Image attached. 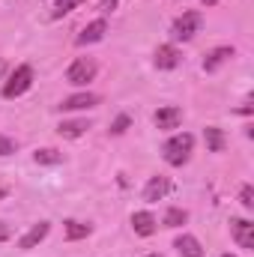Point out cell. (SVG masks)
Segmentation results:
<instances>
[{
    "instance_id": "2",
    "label": "cell",
    "mask_w": 254,
    "mask_h": 257,
    "mask_svg": "<svg viewBox=\"0 0 254 257\" xmlns=\"http://www.w3.org/2000/svg\"><path fill=\"white\" fill-rule=\"evenodd\" d=\"M30 84H33V69H30L27 63H21L15 72H12V78L3 84V96H6V99H15V96L27 93Z\"/></svg>"
},
{
    "instance_id": "12",
    "label": "cell",
    "mask_w": 254,
    "mask_h": 257,
    "mask_svg": "<svg viewBox=\"0 0 254 257\" xmlns=\"http://www.w3.org/2000/svg\"><path fill=\"white\" fill-rule=\"evenodd\" d=\"M168 192H171V183H168V177H153V180L147 183V189H144V200L156 203V200H162Z\"/></svg>"
},
{
    "instance_id": "23",
    "label": "cell",
    "mask_w": 254,
    "mask_h": 257,
    "mask_svg": "<svg viewBox=\"0 0 254 257\" xmlns=\"http://www.w3.org/2000/svg\"><path fill=\"white\" fill-rule=\"evenodd\" d=\"M15 153V141L12 138H0V156H9Z\"/></svg>"
},
{
    "instance_id": "20",
    "label": "cell",
    "mask_w": 254,
    "mask_h": 257,
    "mask_svg": "<svg viewBox=\"0 0 254 257\" xmlns=\"http://www.w3.org/2000/svg\"><path fill=\"white\" fill-rule=\"evenodd\" d=\"M39 165H57V162H63V156L57 153V150H36V156H33Z\"/></svg>"
},
{
    "instance_id": "10",
    "label": "cell",
    "mask_w": 254,
    "mask_h": 257,
    "mask_svg": "<svg viewBox=\"0 0 254 257\" xmlns=\"http://www.w3.org/2000/svg\"><path fill=\"white\" fill-rule=\"evenodd\" d=\"M180 60H183V54H180L174 45H159V48H156V66H159V69H177Z\"/></svg>"
},
{
    "instance_id": "27",
    "label": "cell",
    "mask_w": 254,
    "mask_h": 257,
    "mask_svg": "<svg viewBox=\"0 0 254 257\" xmlns=\"http://www.w3.org/2000/svg\"><path fill=\"white\" fill-rule=\"evenodd\" d=\"M0 197H6V189H0Z\"/></svg>"
},
{
    "instance_id": "26",
    "label": "cell",
    "mask_w": 254,
    "mask_h": 257,
    "mask_svg": "<svg viewBox=\"0 0 254 257\" xmlns=\"http://www.w3.org/2000/svg\"><path fill=\"white\" fill-rule=\"evenodd\" d=\"M215 3H218V0H203V6H215Z\"/></svg>"
},
{
    "instance_id": "4",
    "label": "cell",
    "mask_w": 254,
    "mask_h": 257,
    "mask_svg": "<svg viewBox=\"0 0 254 257\" xmlns=\"http://www.w3.org/2000/svg\"><path fill=\"white\" fill-rule=\"evenodd\" d=\"M200 12H183L177 21H174V27H171V33H174V39H183V42H189L194 39V33L200 30Z\"/></svg>"
},
{
    "instance_id": "28",
    "label": "cell",
    "mask_w": 254,
    "mask_h": 257,
    "mask_svg": "<svg viewBox=\"0 0 254 257\" xmlns=\"http://www.w3.org/2000/svg\"><path fill=\"white\" fill-rule=\"evenodd\" d=\"M147 257H162V254H147Z\"/></svg>"
},
{
    "instance_id": "16",
    "label": "cell",
    "mask_w": 254,
    "mask_h": 257,
    "mask_svg": "<svg viewBox=\"0 0 254 257\" xmlns=\"http://www.w3.org/2000/svg\"><path fill=\"white\" fill-rule=\"evenodd\" d=\"M87 128H90V123H87V120H69V123H60V128H57V132H60L63 138H81Z\"/></svg>"
},
{
    "instance_id": "25",
    "label": "cell",
    "mask_w": 254,
    "mask_h": 257,
    "mask_svg": "<svg viewBox=\"0 0 254 257\" xmlns=\"http://www.w3.org/2000/svg\"><path fill=\"white\" fill-rule=\"evenodd\" d=\"M6 236H9V227H6V224L0 221V239H6Z\"/></svg>"
},
{
    "instance_id": "18",
    "label": "cell",
    "mask_w": 254,
    "mask_h": 257,
    "mask_svg": "<svg viewBox=\"0 0 254 257\" xmlns=\"http://www.w3.org/2000/svg\"><path fill=\"white\" fill-rule=\"evenodd\" d=\"M186 221H189V212L180 209V206H171V209L165 212V227H183Z\"/></svg>"
},
{
    "instance_id": "8",
    "label": "cell",
    "mask_w": 254,
    "mask_h": 257,
    "mask_svg": "<svg viewBox=\"0 0 254 257\" xmlns=\"http://www.w3.org/2000/svg\"><path fill=\"white\" fill-rule=\"evenodd\" d=\"M105 33H108V24H105V18H96L93 24H87V27L78 33V39H75V42H78V45H93V42H99Z\"/></svg>"
},
{
    "instance_id": "21",
    "label": "cell",
    "mask_w": 254,
    "mask_h": 257,
    "mask_svg": "<svg viewBox=\"0 0 254 257\" xmlns=\"http://www.w3.org/2000/svg\"><path fill=\"white\" fill-rule=\"evenodd\" d=\"M239 203H242L245 209H251L254 206V189L251 186H242V192H239Z\"/></svg>"
},
{
    "instance_id": "14",
    "label": "cell",
    "mask_w": 254,
    "mask_h": 257,
    "mask_svg": "<svg viewBox=\"0 0 254 257\" xmlns=\"http://www.w3.org/2000/svg\"><path fill=\"white\" fill-rule=\"evenodd\" d=\"M174 248L180 251L183 257H203V245L191 236V233H183V236H177V242H174Z\"/></svg>"
},
{
    "instance_id": "29",
    "label": "cell",
    "mask_w": 254,
    "mask_h": 257,
    "mask_svg": "<svg viewBox=\"0 0 254 257\" xmlns=\"http://www.w3.org/2000/svg\"><path fill=\"white\" fill-rule=\"evenodd\" d=\"M221 257H233V254H221Z\"/></svg>"
},
{
    "instance_id": "9",
    "label": "cell",
    "mask_w": 254,
    "mask_h": 257,
    "mask_svg": "<svg viewBox=\"0 0 254 257\" xmlns=\"http://www.w3.org/2000/svg\"><path fill=\"white\" fill-rule=\"evenodd\" d=\"M233 54H236V51H233L230 45H221V48H212V51H209V54L203 57V69H206V72H215L218 66H224V63H227V60H230Z\"/></svg>"
},
{
    "instance_id": "30",
    "label": "cell",
    "mask_w": 254,
    "mask_h": 257,
    "mask_svg": "<svg viewBox=\"0 0 254 257\" xmlns=\"http://www.w3.org/2000/svg\"><path fill=\"white\" fill-rule=\"evenodd\" d=\"M0 72H3V63H0Z\"/></svg>"
},
{
    "instance_id": "13",
    "label": "cell",
    "mask_w": 254,
    "mask_h": 257,
    "mask_svg": "<svg viewBox=\"0 0 254 257\" xmlns=\"http://www.w3.org/2000/svg\"><path fill=\"white\" fill-rule=\"evenodd\" d=\"M132 227L138 236H153L156 233V215L153 212H135L132 215Z\"/></svg>"
},
{
    "instance_id": "15",
    "label": "cell",
    "mask_w": 254,
    "mask_h": 257,
    "mask_svg": "<svg viewBox=\"0 0 254 257\" xmlns=\"http://www.w3.org/2000/svg\"><path fill=\"white\" fill-rule=\"evenodd\" d=\"M203 138H206L209 153H221V150H224V135H221V128L206 126V128H203Z\"/></svg>"
},
{
    "instance_id": "6",
    "label": "cell",
    "mask_w": 254,
    "mask_h": 257,
    "mask_svg": "<svg viewBox=\"0 0 254 257\" xmlns=\"http://www.w3.org/2000/svg\"><path fill=\"white\" fill-rule=\"evenodd\" d=\"M153 123L162 128V132H171V128H177L180 123H183V111H180V108H174V105L159 108V111H156V117H153Z\"/></svg>"
},
{
    "instance_id": "11",
    "label": "cell",
    "mask_w": 254,
    "mask_h": 257,
    "mask_svg": "<svg viewBox=\"0 0 254 257\" xmlns=\"http://www.w3.org/2000/svg\"><path fill=\"white\" fill-rule=\"evenodd\" d=\"M48 230H51V224H48V221H39V224H33V227L21 236V242H18V245H21V248H36V245L48 236Z\"/></svg>"
},
{
    "instance_id": "1",
    "label": "cell",
    "mask_w": 254,
    "mask_h": 257,
    "mask_svg": "<svg viewBox=\"0 0 254 257\" xmlns=\"http://www.w3.org/2000/svg\"><path fill=\"white\" fill-rule=\"evenodd\" d=\"M191 150H194V138H191L189 132L174 135V138L165 144V162H168L171 168H183L191 159Z\"/></svg>"
},
{
    "instance_id": "7",
    "label": "cell",
    "mask_w": 254,
    "mask_h": 257,
    "mask_svg": "<svg viewBox=\"0 0 254 257\" xmlns=\"http://www.w3.org/2000/svg\"><path fill=\"white\" fill-rule=\"evenodd\" d=\"M102 99L96 96V93H75V96H69L60 102V108L63 111H84V108H96Z\"/></svg>"
},
{
    "instance_id": "5",
    "label": "cell",
    "mask_w": 254,
    "mask_h": 257,
    "mask_svg": "<svg viewBox=\"0 0 254 257\" xmlns=\"http://www.w3.org/2000/svg\"><path fill=\"white\" fill-rule=\"evenodd\" d=\"M230 230H233V239L239 242V248H254V224L245 218H230Z\"/></svg>"
},
{
    "instance_id": "3",
    "label": "cell",
    "mask_w": 254,
    "mask_h": 257,
    "mask_svg": "<svg viewBox=\"0 0 254 257\" xmlns=\"http://www.w3.org/2000/svg\"><path fill=\"white\" fill-rule=\"evenodd\" d=\"M93 78H96V63L90 57H78L75 63L69 66V72H66V81L75 84V87H87Z\"/></svg>"
},
{
    "instance_id": "22",
    "label": "cell",
    "mask_w": 254,
    "mask_h": 257,
    "mask_svg": "<svg viewBox=\"0 0 254 257\" xmlns=\"http://www.w3.org/2000/svg\"><path fill=\"white\" fill-rule=\"evenodd\" d=\"M129 123H132V120H129V114H120V117L114 120V126H111V132H114V135H123V132L129 128Z\"/></svg>"
},
{
    "instance_id": "24",
    "label": "cell",
    "mask_w": 254,
    "mask_h": 257,
    "mask_svg": "<svg viewBox=\"0 0 254 257\" xmlns=\"http://www.w3.org/2000/svg\"><path fill=\"white\" fill-rule=\"evenodd\" d=\"M117 9V0H102L99 3V12H114Z\"/></svg>"
},
{
    "instance_id": "17",
    "label": "cell",
    "mask_w": 254,
    "mask_h": 257,
    "mask_svg": "<svg viewBox=\"0 0 254 257\" xmlns=\"http://www.w3.org/2000/svg\"><path fill=\"white\" fill-rule=\"evenodd\" d=\"M63 227H66V239H72V242L75 239H87L90 230H93L90 224H81V221H66Z\"/></svg>"
},
{
    "instance_id": "19",
    "label": "cell",
    "mask_w": 254,
    "mask_h": 257,
    "mask_svg": "<svg viewBox=\"0 0 254 257\" xmlns=\"http://www.w3.org/2000/svg\"><path fill=\"white\" fill-rule=\"evenodd\" d=\"M81 3H87V0H57L54 9H51V18H63V15H69V12H75Z\"/></svg>"
}]
</instances>
